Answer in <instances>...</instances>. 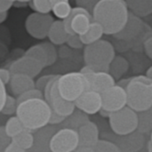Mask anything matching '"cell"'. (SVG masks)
Returning <instances> with one entry per match:
<instances>
[{"mask_svg": "<svg viewBox=\"0 0 152 152\" xmlns=\"http://www.w3.org/2000/svg\"><path fill=\"white\" fill-rule=\"evenodd\" d=\"M130 10L126 0H100L92 13L93 20L100 23L106 35L115 36L127 23Z\"/></svg>", "mask_w": 152, "mask_h": 152, "instance_id": "cell-1", "label": "cell"}, {"mask_svg": "<svg viewBox=\"0 0 152 152\" xmlns=\"http://www.w3.org/2000/svg\"><path fill=\"white\" fill-rule=\"evenodd\" d=\"M16 116L26 129L35 131L49 124L52 109L45 98H36L19 103Z\"/></svg>", "mask_w": 152, "mask_h": 152, "instance_id": "cell-2", "label": "cell"}, {"mask_svg": "<svg viewBox=\"0 0 152 152\" xmlns=\"http://www.w3.org/2000/svg\"><path fill=\"white\" fill-rule=\"evenodd\" d=\"M127 106L136 112H142L152 108V79L147 76L131 77L126 88Z\"/></svg>", "mask_w": 152, "mask_h": 152, "instance_id": "cell-3", "label": "cell"}, {"mask_svg": "<svg viewBox=\"0 0 152 152\" xmlns=\"http://www.w3.org/2000/svg\"><path fill=\"white\" fill-rule=\"evenodd\" d=\"M115 55V47L108 40L101 39L84 48V61L86 66L96 71L109 72Z\"/></svg>", "mask_w": 152, "mask_h": 152, "instance_id": "cell-4", "label": "cell"}, {"mask_svg": "<svg viewBox=\"0 0 152 152\" xmlns=\"http://www.w3.org/2000/svg\"><path fill=\"white\" fill-rule=\"evenodd\" d=\"M57 86L60 94L66 101L72 102H75L85 92L90 90L86 77L80 71L60 75Z\"/></svg>", "mask_w": 152, "mask_h": 152, "instance_id": "cell-5", "label": "cell"}, {"mask_svg": "<svg viewBox=\"0 0 152 152\" xmlns=\"http://www.w3.org/2000/svg\"><path fill=\"white\" fill-rule=\"evenodd\" d=\"M109 123L115 134L119 136L130 134L138 130V112L126 106L120 110L111 112Z\"/></svg>", "mask_w": 152, "mask_h": 152, "instance_id": "cell-6", "label": "cell"}, {"mask_svg": "<svg viewBox=\"0 0 152 152\" xmlns=\"http://www.w3.org/2000/svg\"><path fill=\"white\" fill-rule=\"evenodd\" d=\"M60 75H57L45 87L44 91V98L51 107L52 110L62 117H70L76 109L75 102L66 101L59 93L57 80Z\"/></svg>", "mask_w": 152, "mask_h": 152, "instance_id": "cell-7", "label": "cell"}, {"mask_svg": "<svg viewBox=\"0 0 152 152\" xmlns=\"http://www.w3.org/2000/svg\"><path fill=\"white\" fill-rule=\"evenodd\" d=\"M78 146V132L70 127H64L58 130L49 141L51 152H74Z\"/></svg>", "mask_w": 152, "mask_h": 152, "instance_id": "cell-8", "label": "cell"}, {"mask_svg": "<svg viewBox=\"0 0 152 152\" xmlns=\"http://www.w3.org/2000/svg\"><path fill=\"white\" fill-rule=\"evenodd\" d=\"M93 22V16L90 12L83 7H73L70 15L63 20L67 32L69 35L77 34L82 36L86 34Z\"/></svg>", "mask_w": 152, "mask_h": 152, "instance_id": "cell-9", "label": "cell"}, {"mask_svg": "<svg viewBox=\"0 0 152 152\" xmlns=\"http://www.w3.org/2000/svg\"><path fill=\"white\" fill-rule=\"evenodd\" d=\"M54 20L51 14L33 12L29 14L25 21L27 32L34 38L44 39L48 37L49 29Z\"/></svg>", "mask_w": 152, "mask_h": 152, "instance_id": "cell-10", "label": "cell"}, {"mask_svg": "<svg viewBox=\"0 0 152 152\" xmlns=\"http://www.w3.org/2000/svg\"><path fill=\"white\" fill-rule=\"evenodd\" d=\"M102 110L110 113L120 110L127 106L126 90L117 84L102 93Z\"/></svg>", "mask_w": 152, "mask_h": 152, "instance_id": "cell-11", "label": "cell"}, {"mask_svg": "<svg viewBox=\"0 0 152 152\" xmlns=\"http://www.w3.org/2000/svg\"><path fill=\"white\" fill-rule=\"evenodd\" d=\"M80 72H82L87 78L90 86V89L98 93H103L107 89L115 86L116 79L106 71H96L88 66H85Z\"/></svg>", "mask_w": 152, "mask_h": 152, "instance_id": "cell-12", "label": "cell"}, {"mask_svg": "<svg viewBox=\"0 0 152 152\" xmlns=\"http://www.w3.org/2000/svg\"><path fill=\"white\" fill-rule=\"evenodd\" d=\"M144 25L145 22L141 19V17L130 12L127 23L119 33L114 36V37L118 40L128 42V44L133 46L142 35L144 29Z\"/></svg>", "mask_w": 152, "mask_h": 152, "instance_id": "cell-13", "label": "cell"}, {"mask_svg": "<svg viewBox=\"0 0 152 152\" xmlns=\"http://www.w3.org/2000/svg\"><path fill=\"white\" fill-rule=\"evenodd\" d=\"M45 68L42 62L38 60L24 54L23 56L13 61L9 67L12 74L20 73L28 75L31 77H36Z\"/></svg>", "mask_w": 152, "mask_h": 152, "instance_id": "cell-14", "label": "cell"}, {"mask_svg": "<svg viewBox=\"0 0 152 152\" xmlns=\"http://www.w3.org/2000/svg\"><path fill=\"white\" fill-rule=\"evenodd\" d=\"M76 108L87 115H94L102 109V94L94 90H87L76 102Z\"/></svg>", "mask_w": 152, "mask_h": 152, "instance_id": "cell-15", "label": "cell"}, {"mask_svg": "<svg viewBox=\"0 0 152 152\" xmlns=\"http://www.w3.org/2000/svg\"><path fill=\"white\" fill-rule=\"evenodd\" d=\"M79 146L94 148L100 142V133L97 125L93 121H86L78 129Z\"/></svg>", "mask_w": 152, "mask_h": 152, "instance_id": "cell-16", "label": "cell"}, {"mask_svg": "<svg viewBox=\"0 0 152 152\" xmlns=\"http://www.w3.org/2000/svg\"><path fill=\"white\" fill-rule=\"evenodd\" d=\"M9 85L12 93L16 97L28 90L36 88V82L34 81V78L20 73L12 74Z\"/></svg>", "mask_w": 152, "mask_h": 152, "instance_id": "cell-17", "label": "cell"}, {"mask_svg": "<svg viewBox=\"0 0 152 152\" xmlns=\"http://www.w3.org/2000/svg\"><path fill=\"white\" fill-rule=\"evenodd\" d=\"M119 136V135H118ZM120 141L118 144L122 152H136L140 151L144 143L143 134L135 131L130 134L120 136Z\"/></svg>", "mask_w": 152, "mask_h": 152, "instance_id": "cell-18", "label": "cell"}, {"mask_svg": "<svg viewBox=\"0 0 152 152\" xmlns=\"http://www.w3.org/2000/svg\"><path fill=\"white\" fill-rule=\"evenodd\" d=\"M69 33L67 32L63 20H54L52 24L49 32H48V38L51 43L55 45H61L67 42L69 37Z\"/></svg>", "mask_w": 152, "mask_h": 152, "instance_id": "cell-19", "label": "cell"}, {"mask_svg": "<svg viewBox=\"0 0 152 152\" xmlns=\"http://www.w3.org/2000/svg\"><path fill=\"white\" fill-rule=\"evenodd\" d=\"M130 12L139 17L152 14V0H126Z\"/></svg>", "mask_w": 152, "mask_h": 152, "instance_id": "cell-20", "label": "cell"}, {"mask_svg": "<svg viewBox=\"0 0 152 152\" xmlns=\"http://www.w3.org/2000/svg\"><path fill=\"white\" fill-rule=\"evenodd\" d=\"M104 34L105 33H104V29L100 23L93 20L88 31L86 34L80 36V37H81L83 44L85 45H88L94 44L101 40Z\"/></svg>", "mask_w": 152, "mask_h": 152, "instance_id": "cell-21", "label": "cell"}, {"mask_svg": "<svg viewBox=\"0 0 152 152\" xmlns=\"http://www.w3.org/2000/svg\"><path fill=\"white\" fill-rule=\"evenodd\" d=\"M129 69L128 61L123 56H116L110 65L109 72L115 79H121V77L127 72Z\"/></svg>", "mask_w": 152, "mask_h": 152, "instance_id": "cell-22", "label": "cell"}, {"mask_svg": "<svg viewBox=\"0 0 152 152\" xmlns=\"http://www.w3.org/2000/svg\"><path fill=\"white\" fill-rule=\"evenodd\" d=\"M4 126V129L6 134L12 139L26 129L25 126H23V124L21 123V121L20 120V118L16 115L9 118L6 120L4 126Z\"/></svg>", "mask_w": 152, "mask_h": 152, "instance_id": "cell-23", "label": "cell"}, {"mask_svg": "<svg viewBox=\"0 0 152 152\" xmlns=\"http://www.w3.org/2000/svg\"><path fill=\"white\" fill-rule=\"evenodd\" d=\"M12 142H13L15 144H17L21 149L27 151L33 147L34 142H35V138L30 130L25 129L19 134L14 136L12 139Z\"/></svg>", "mask_w": 152, "mask_h": 152, "instance_id": "cell-24", "label": "cell"}, {"mask_svg": "<svg viewBox=\"0 0 152 152\" xmlns=\"http://www.w3.org/2000/svg\"><path fill=\"white\" fill-rule=\"evenodd\" d=\"M25 54L38 60L40 62L43 63L45 68L47 67V64H48V55H47V52H46L45 48L44 47V45H42V43L35 45H32L31 47H29L25 52Z\"/></svg>", "mask_w": 152, "mask_h": 152, "instance_id": "cell-25", "label": "cell"}, {"mask_svg": "<svg viewBox=\"0 0 152 152\" xmlns=\"http://www.w3.org/2000/svg\"><path fill=\"white\" fill-rule=\"evenodd\" d=\"M138 131L142 134L152 132V108L142 112H138Z\"/></svg>", "mask_w": 152, "mask_h": 152, "instance_id": "cell-26", "label": "cell"}, {"mask_svg": "<svg viewBox=\"0 0 152 152\" xmlns=\"http://www.w3.org/2000/svg\"><path fill=\"white\" fill-rule=\"evenodd\" d=\"M72 9L69 2H61L53 5L52 12L57 18L63 20L70 15Z\"/></svg>", "mask_w": 152, "mask_h": 152, "instance_id": "cell-27", "label": "cell"}, {"mask_svg": "<svg viewBox=\"0 0 152 152\" xmlns=\"http://www.w3.org/2000/svg\"><path fill=\"white\" fill-rule=\"evenodd\" d=\"M29 4L36 12L39 13L48 14L53 10L51 0H31Z\"/></svg>", "mask_w": 152, "mask_h": 152, "instance_id": "cell-28", "label": "cell"}, {"mask_svg": "<svg viewBox=\"0 0 152 152\" xmlns=\"http://www.w3.org/2000/svg\"><path fill=\"white\" fill-rule=\"evenodd\" d=\"M17 107H18V103H17V99L8 95L7 100L5 104L4 105V107H2L0 109V111L2 114L6 115V116H12L13 114H16L17 111Z\"/></svg>", "mask_w": 152, "mask_h": 152, "instance_id": "cell-29", "label": "cell"}, {"mask_svg": "<svg viewBox=\"0 0 152 152\" xmlns=\"http://www.w3.org/2000/svg\"><path fill=\"white\" fill-rule=\"evenodd\" d=\"M94 150L95 152H122L117 144L105 140H100Z\"/></svg>", "mask_w": 152, "mask_h": 152, "instance_id": "cell-30", "label": "cell"}, {"mask_svg": "<svg viewBox=\"0 0 152 152\" xmlns=\"http://www.w3.org/2000/svg\"><path fill=\"white\" fill-rule=\"evenodd\" d=\"M36 98H44V93L37 88L28 90L23 94H21L20 95H19L18 97H16L17 99V103H20L24 101L27 100H31V99H36Z\"/></svg>", "mask_w": 152, "mask_h": 152, "instance_id": "cell-31", "label": "cell"}, {"mask_svg": "<svg viewBox=\"0 0 152 152\" xmlns=\"http://www.w3.org/2000/svg\"><path fill=\"white\" fill-rule=\"evenodd\" d=\"M42 45L45 48V50L47 52V55H48L47 67L52 66L53 64H54L56 62L57 58H58V53L55 48V45H53L51 42H44V43H42Z\"/></svg>", "mask_w": 152, "mask_h": 152, "instance_id": "cell-32", "label": "cell"}, {"mask_svg": "<svg viewBox=\"0 0 152 152\" xmlns=\"http://www.w3.org/2000/svg\"><path fill=\"white\" fill-rule=\"evenodd\" d=\"M66 44L68 45L69 47L73 48V49H81L85 45L81 40L80 36H78L77 34L69 35V37L67 39Z\"/></svg>", "mask_w": 152, "mask_h": 152, "instance_id": "cell-33", "label": "cell"}, {"mask_svg": "<svg viewBox=\"0 0 152 152\" xmlns=\"http://www.w3.org/2000/svg\"><path fill=\"white\" fill-rule=\"evenodd\" d=\"M57 75H45L43 77H40L37 81H36V88L42 91L44 93L45 87L47 85L56 77Z\"/></svg>", "mask_w": 152, "mask_h": 152, "instance_id": "cell-34", "label": "cell"}, {"mask_svg": "<svg viewBox=\"0 0 152 152\" xmlns=\"http://www.w3.org/2000/svg\"><path fill=\"white\" fill-rule=\"evenodd\" d=\"M75 1H76V4L77 6L83 7V8L86 9L88 12H90L91 13H93V11H94L96 4L100 0H75Z\"/></svg>", "mask_w": 152, "mask_h": 152, "instance_id": "cell-35", "label": "cell"}, {"mask_svg": "<svg viewBox=\"0 0 152 152\" xmlns=\"http://www.w3.org/2000/svg\"><path fill=\"white\" fill-rule=\"evenodd\" d=\"M12 142V138H10L4 129V126H1L0 127V148H1V152H3L4 151V149Z\"/></svg>", "mask_w": 152, "mask_h": 152, "instance_id": "cell-36", "label": "cell"}, {"mask_svg": "<svg viewBox=\"0 0 152 152\" xmlns=\"http://www.w3.org/2000/svg\"><path fill=\"white\" fill-rule=\"evenodd\" d=\"M12 72L9 69L1 68L0 69V82L4 83V85H7L10 83L12 78Z\"/></svg>", "mask_w": 152, "mask_h": 152, "instance_id": "cell-37", "label": "cell"}, {"mask_svg": "<svg viewBox=\"0 0 152 152\" xmlns=\"http://www.w3.org/2000/svg\"><path fill=\"white\" fill-rule=\"evenodd\" d=\"M66 118H67L62 117V116H61V115H59V114H57V113H55V112H53L52 110V116H51L49 124H51V125H58V124H61L63 121H65Z\"/></svg>", "mask_w": 152, "mask_h": 152, "instance_id": "cell-38", "label": "cell"}, {"mask_svg": "<svg viewBox=\"0 0 152 152\" xmlns=\"http://www.w3.org/2000/svg\"><path fill=\"white\" fill-rule=\"evenodd\" d=\"M143 49L147 56L152 60V36L143 43Z\"/></svg>", "mask_w": 152, "mask_h": 152, "instance_id": "cell-39", "label": "cell"}, {"mask_svg": "<svg viewBox=\"0 0 152 152\" xmlns=\"http://www.w3.org/2000/svg\"><path fill=\"white\" fill-rule=\"evenodd\" d=\"M0 86H1V99H0V109H1L5 104L8 94H7V90H6V85L0 82Z\"/></svg>", "mask_w": 152, "mask_h": 152, "instance_id": "cell-40", "label": "cell"}, {"mask_svg": "<svg viewBox=\"0 0 152 152\" xmlns=\"http://www.w3.org/2000/svg\"><path fill=\"white\" fill-rule=\"evenodd\" d=\"M17 0H0V12H8Z\"/></svg>", "mask_w": 152, "mask_h": 152, "instance_id": "cell-41", "label": "cell"}, {"mask_svg": "<svg viewBox=\"0 0 152 152\" xmlns=\"http://www.w3.org/2000/svg\"><path fill=\"white\" fill-rule=\"evenodd\" d=\"M3 152H26L25 150L21 149L20 147H19L17 144H15L13 142H12Z\"/></svg>", "mask_w": 152, "mask_h": 152, "instance_id": "cell-42", "label": "cell"}, {"mask_svg": "<svg viewBox=\"0 0 152 152\" xmlns=\"http://www.w3.org/2000/svg\"><path fill=\"white\" fill-rule=\"evenodd\" d=\"M74 152H95L94 148L86 146H78V148Z\"/></svg>", "mask_w": 152, "mask_h": 152, "instance_id": "cell-43", "label": "cell"}, {"mask_svg": "<svg viewBox=\"0 0 152 152\" xmlns=\"http://www.w3.org/2000/svg\"><path fill=\"white\" fill-rule=\"evenodd\" d=\"M130 80H131V77H129V78H121V79L118 80L117 85H118V86H122V87H124L126 89V86H128Z\"/></svg>", "mask_w": 152, "mask_h": 152, "instance_id": "cell-44", "label": "cell"}, {"mask_svg": "<svg viewBox=\"0 0 152 152\" xmlns=\"http://www.w3.org/2000/svg\"><path fill=\"white\" fill-rule=\"evenodd\" d=\"M8 17V12H0V23H3Z\"/></svg>", "mask_w": 152, "mask_h": 152, "instance_id": "cell-45", "label": "cell"}, {"mask_svg": "<svg viewBox=\"0 0 152 152\" xmlns=\"http://www.w3.org/2000/svg\"><path fill=\"white\" fill-rule=\"evenodd\" d=\"M145 76H147L149 78L152 79V66H151V67L147 69V71H146V75H145Z\"/></svg>", "mask_w": 152, "mask_h": 152, "instance_id": "cell-46", "label": "cell"}, {"mask_svg": "<svg viewBox=\"0 0 152 152\" xmlns=\"http://www.w3.org/2000/svg\"><path fill=\"white\" fill-rule=\"evenodd\" d=\"M147 151L148 152H152V142H151V140L148 142L147 143Z\"/></svg>", "mask_w": 152, "mask_h": 152, "instance_id": "cell-47", "label": "cell"}, {"mask_svg": "<svg viewBox=\"0 0 152 152\" xmlns=\"http://www.w3.org/2000/svg\"><path fill=\"white\" fill-rule=\"evenodd\" d=\"M51 2H52V4L54 5L55 4H58L61 2H69V0H51Z\"/></svg>", "mask_w": 152, "mask_h": 152, "instance_id": "cell-48", "label": "cell"}, {"mask_svg": "<svg viewBox=\"0 0 152 152\" xmlns=\"http://www.w3.org/2000/svg\"><path fill=\"white\" fill-rule=\"evenodd\" d=\"M31 0H17L18 3H28V2H30Z\"/></svg>", "mask_w": 152, "mask_h": 152, "instance_id": "cell-49", "label": "cell"}, {"mask_svg": "<svg viewBox=\"0 0 152 152\" xmlns=\"http://www.w3.org/2000/svg\"><path fill=\"white\" fill-rule=\"evenodd\" d=\"M151 142H152V132L151 133Z\"/></svg>", "mask_w": 152, "mask_h": 152, "instance_id": "cell-50", "label": "cell"}]
</instances>
